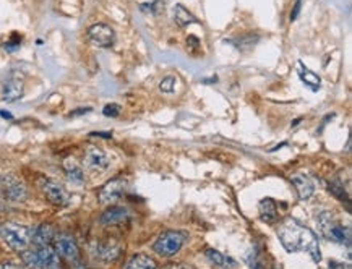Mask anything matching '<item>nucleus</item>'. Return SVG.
I'll use <instances>...</instances> for the list:
<instances>
[{
  "mask_svg": "<svg viewBox=\"0 0 352 269\" xmlns=\"http://www.w3.org/2000/svg\"><path fill=\"white\" fill-rule=\"evenodd\" d=\"M278 237L281 240L283 247L289 253H295V251L308 253L310 258L317 261V263L322 258L320 256V245L317 240V235L310 229L299 224L297 220L286 219L281 224V227H279Z\"/></svg>",
  "mask_w": 352,
  "mask_h": 269,
  "instance_id": "1",
  "label": "nucleus"
},
{
  "mask_svg": "<svg viewBox=\"0 0 352 269\" xmlns=\"http://www.w3.org/2000/svg\"><path fill=\"white\" fill-rule=\"evenodd\" d=\"M0 239L9 245L12 250L23 251L31 243V227L17 222H5L0 226Z\"/></svg>",
  "mask_w": 352,
  "mask_h": 269,
  "instance_id": "2",
  "label": "nucleus"
},
{
  "mask_svg": "<svg viewBox=\"0 0 352 269\" xmlns=\"http://www.w3.org/2000/svg\"><path fill=\"white\" fill-rule=\"evenodd\" d=\"M21 259L26 266L33 269H49L59 264V255L52 247H36L33 250H23Z\"/></svg>",
  "mask_w": 352,
  "mask_h": 269,
  "instance_id": "3",
  "label": "nucleus"
},
{
  "mask_svg": "<svg viewBox=\"0 0 352 269\" xmlns=\"http://www.w3.org/2000/svg\"><path fill=\"white\" fill-rule=\"evenodd\" d=\"M187 242V234L180 231H166L158 237L153 251L163 258H171L182 250V247Z\"/></svg>",
  "mask_w": 352,
  "mask_h": 269,
  "instance_id": "4",
  "label": "nucleus"
},
{
  "mask_svg": "<svg viewBox=\"0 0 352 269\" xmlns=\"http://www.w3.org/2000/svg\"><path fill=\"white\" fill-rule=\"evenodd\" d=\"M26 198V187L15 175H0V203H20Z\"/></svg>",
  "mask_w": 352,
  "mask_h": 269,
  "instance_id": "5",
  "label": "nucleus"
},
{
  "mask_svg": "<svg viewBox=\"0 0 352 269\" xmlns=\"http://www.w3.org/2000/svg\"><path fill=\"white\" fill-rule=\"evenodd\" d=\"M320 227H322V234L326 237L328 240L341 243V245H349L350 242V231L349 227H344L342 224L336 222L333 217H330V214H323L320 217Z\"/></svg>",
  "mask_w": 352,
  "mask_h": 269,
  "instance_id": "6",
  "label": "nucleus"
},
{
  "mask_svg": "<svg viewBox=\"0 0 352 269\" xmlns=\"http://www.w3.org/2000/svg\"><path fill=\"white\" fill-rule=\"evenodd\" d=\"M125 190H127V178L115 177L109 180L106 185L101 187V190L98 192V200L102 204H112L125 195Z\"/></svg>",
  "mask_w": 352,
  "mask_h": 269,
  "instance_id": "7",
  "label": "nucleus"
},
{
  "mask_svg": "<svg viewBox=\"0 0 352 269\" xmlns=\"http://www.w3.org/2000/svg\"><path fill=\"white\" fill-rule=\"evenodd\" d=\"M39 185H41V190L46 195V198L52 204H57V206H67V204L70 203L68 192L59 184V182L51 180V178H41Z\"/></svg>",
  "mask_w": 352,
  "mask_h": 269,
  "instance_id": "8",
  "label": "nucleus"
},
{
  "mask_svg": "<svg viewBox=\"0 0 352 269\" xmlns=\"http://www.w3.org/2000/svg\"><path fill=\"white\" fill-rule=\"evenodd\" d=\"M88 36L98 47H110L115 42V33L106 23H96L88 29Z\"/></svg>",
  "mask_w": 352,
  "mask_h": 269,
  "instance_id": "9",
  "label": "nucleus"
},
{
  "mask_svg": "<svg viewBox=\"0 0 352 269\" xmlns=\"http://www.w3.org/2000/svg\"><path fill=\"white\" fill-rule=\"evenodd\" d=\"M55 240V251L57 255H60L62 258H65L68 261H76L80 256V250L78 245L75 242V239L68 234H59L57 237H54Z\"/></svg>",
  "mask_w": 352,
  "mask_h": 269,
  "instance_id": "10",
  "label": "nucleus"
},
{
  "mask_svg": "<svg viewBox=\"0 0 352 269\" xmlns=\"http://www.w3.org/2000/svg\"><path fill=\"white\" fill-rule=\"evenodd\" d=\"M85 165L90 170H94V172H104L109 169L110 165V159L109 156L102 151V149L96 148V146H90L85 151Z\"/></svg>",
  "mask_w": 352,
  "mask_h": 269,
  "instance_id": "11",
  "label": "nucleus"
},
{
  "mask_svg": "<svg viewBox=\"0 0 352 269\" xmlns=\"http://www.w3.org/2000/svg\"><path fill=\"white\" fill-rule=\"evenodd\" d=\"M291 182L294 184L295 190H297V195L302 201L308 200L315 192V187H314V184H311V180L307 175H303V173H292Z\"/></svg>",
  "mask_w": 352,
  "mask_h": 269,
  "instance_id": "12",
  "label": "nucleus"
},
{
  "mask_svg": "<svg viewBox=\"0 0 352 269\" xmlns=\"http://www.w3.org/2000/svg\"><path fill=\"white\" fill-rule=\"evenodd\" d=\"M54 240V229L49 224H41L34 229H31V243L36 247H46L49 242Z\"/></svg>",
  "mask_w": 352,
  "mask_h": 269,
  "instance_id": "13",
  "label": "nucleus"
},
{
  "mask_svg": "<svg viewBox=\"0 0 352 269\" xmlns=\"http://www.w3.org/2000/svg\"><path fill=\"white\" fill-rule=\"evenodd\" d=\"M23 91H25V84L21 80H9L2 86V99L5 102H15L23 98Z\"/></svg>",
  "mask_w": 352,
  "mask_h": 269,
  "instance_id": "14",
  "label": "nucleus"
},
{
  "mask_svg": "<svg viewBox=\"0 0 352 269\" xmlns=\"http://www.w3.org/2000/svg\"><path fill=\"white\" fill-rule=\"evenodd\" d=\"M94 255L102 261H114L121 255V245L115 242H102L94 248Z\"/></svg>",
  "mask_w": 352,
  "mask_h": 269,
  "instance_id": "15",
  "label": "nucleus"
},
{
  "mask_svg": "<svg viewBox=\"0 0 352 269\" xmlns=\"http://www.w3.org/2000/svg\"><path fill=\"white\" fill-rule=\"evenodd\" d=\"M129 217V209L122 208V206H110L106 209L99 217V222L104 226H112V224H119Z\"/></svg>",
  "mask_w": 352,
  "mask_h": 269,
  "instance_id": "16",
  "label": "nucleus"
},
{
  "mask_svg": "<svg viewBox=\"0 0 352 269\" xmlns=\"http://www.w3.org/2000/svg\"><path fill=\"white\" fill-rule=\"evenodd\" d=\"M258 211H260L261 220H265V222L275 224L278 220V208H276V203L271 200V198H265V200L260 201Z\"/></svg>",
  "mask_w": 352,
  "mask_h": 269,
  "instance_id": "17",
  "label": "nucleus"
},
{
  "mask_svg": "<svg viewBox=\"0 0 352 269\" xmlns=\"http://www.w3.org/2000/svg\"><path fill=\"white\" fill-rule=\"evenodd\" d=\"M206 258L211 261L214 266H219L222 269H234L237 267V261L232 259L227 255H222L221 251L214 250V248H208L206 250Z\"/></svg>",
  "mask_w": 352,
  "mask_h": 269,
  "instance_id": "18",
  "label": "nucleus"
},
{
  "mask_svg": "<svg viewBox=\"0 0 352 269\" xmlns=\"http://www.w3.org/2000/svg\"><path fill=\"white\" fill-rule=\"evenodd\" d=\"M156 267H158L156 261L148 255H143V253L133 255L124 264V269H156Z\"/></svg>",
  "mask_w": 352,
  "mask_h": 269,
  "instance_id": "19",
  "label": "nucleus"
},
{
  "mask_svg": "<svg viewBox=\"0 0 352 269\" xmlns=\"http://www.w3.org/2000/svg\"><path fill=\"white\" fill-rule=\"evenodd\" d=\"M63 169H65V175L71 184H83L85 182V172L75 162V159H67L63 162Z\"/></svg>",
  "mask_w": 352,
  "mask_h": 269,
  "instance_id": "20",
  "label": "nucleus"
},
{
  "mask_svg": "<svg viewBox=\"0 0 352 269\" xmlns=\"http://www.w3.org/2000/svg\"><path fill=\"white\" fill-rule=\"evenodd\" d=\"M174 20H175V23H177L179 26H187V25H191V23L197 21L193 15H191L183 5H175Z\"/></svg>",
  "mask_w": 352,
  "mask_h": 269,
  "instance_id": "21",
  "label": "nucleus"
},
{
  "mask_svg": "<svg viewBox=\"0 0 352 269\" xmlns=\"http://www.w3.org/2000/svg\"><path fill=\"white\" fill-rule=\"evenodd\" d=\"M300 67H302V63H300ZM299 73H300V78L303 81H305V84H308L311 89H318L320 88V76L315 75L314 72H310L308 68H303L299 70Z\"/></svg>",
  "mask_w": 352,
  "mask_h": 269,
  "instance_id": "22",
  "label": "nucleus"
},
{
  "mask_svg": "<svg viewBox=\"0 0 352 269\" xmlns=\"http://www.w3.org/2000/svg\"><path fill=\"white\" fill-rule=\"evenodd\" d=\"M175 83H177V78L175 76H172V75H169V76H166V78H163V81H161V84H159V89H161L163 93H174V89H175Z\"/></svg>",
  "mask_w": 352,
  "mask_h": 269,
  "instance_id": "23",
  "label": "nucleus"
},
{
  "mask_svg": "<svg viewBox=\"0 0 352 269\" xmlns=\"http://www.w3.org/2000/svg\"><path fill=\"white\" fill-rule=\"evenodd\" d=\"M102 114L106 117H117L119 114H121V106L115 104V102H110V104H106L102 109Z\"/></svg>",
  "mask_w": 352,
  "mask_h": 269,
  "instance_id": "24",
  "label": "nucleus"
},
{
  "mask_svg": "<svg viewBox=\"0 0 352 269\" xmlns=\"http://www.w3.org/2000/svg\"><path fill=\"white\" fill-rule=\"evenodd\" d=\"M20 42H21V37H20L18 34H13L10 41L4 44V47H5V49L9 51V52H13V51H17L18 47H20Z\"/></svg>",
  "mask_w": 352,
  "mask_h": 269,
  "instance_id": "25",
  "label": "nucleus"
},
{
  "mask_svg": "<svg viewBox=\"0 0 352 269\" xmlns=\"http://www.w3.org/2000/svg\"><path fill=\"white\" fill-rule=\"evenodd\" d=\"M91 107H78L76 110H71L70 112V117H76V115H83V114H88V112H91Z\"/></svg>",
  "mask_w": 352,
  "mask_h": 269,
  "instance_id": "26",
  "label": "nucleus"
},
{
  "mask_svg": "<svg viewBox=\"0 0 352 269\" xmlns=\"http://www.w3.org/2000/svg\"><path fill=\"white\" fill-rule=\"evenodd\" d=\"M91 137H98V138H112V133L110 131H91L90 133Z\"/></svg>",
  "mask_w": 352,
  "mask_h": 269,
  "instance_id": "27",
  "label": "nucleus"
},
{
  "mask_svg": "<svg viewBox=\"0 0 352 269\" xmlns=\"http://www.w3.org/2000/svg\"><path fill=\"white\" fill-rule=\"evenodd\" d=\"M300 7H302V0H297V4H295V7H294V12L291 13V21H294L295 18H297V15L300 12Z\"/></svg>",
  "mask_w": 352,
  "mask_h": 269,
  "instance_id": "28",
  "label": "nucleus"
},
{
  "mask_svg": "<svg viewBox=\"0 0 352 269\" xmlns=\"http://www.w3.org/2000/svg\"><path fill=\"white\" fill-rule=\"evenodd\" d=\"M0 269H21V267L18 264L9 263V261H7V263H0Z\"/></svg>",
  "mask_w": 352,
  "mask_h": 269,
  "instance_id": "29",
  "label": "nucleus"
},
{
  "mask_svg": "<svg viewBox=\"0 0 352 269\" xmlns=\"http://www.w3.org/2000/svg\"><path fill=\"white\" fill-rule=\"evenodd\" d=\"M0 117L7 118V120H12V118H13V115L10 112H5V110H0Z\"/></svg>",
  "mask_w": 352,
  "mask_h": 269,
  "instance_id": "30",
  "label": "nucleus"
},
{
  "mask_svg": "<svg viewBox=\"0 0 352 269\" xmlns=\"http://www.w3.org/2000/svg\"><path fill=\"white\" fill-rule=\"evenodd\" d=\"M49 269H60V267H57V266H52V267H49Z\"/></svg>",
  "mask_w": 352,
  "mask_h": 269,
  "instance_id": "31",
  "label": "nucleus"
}]
</instances>
